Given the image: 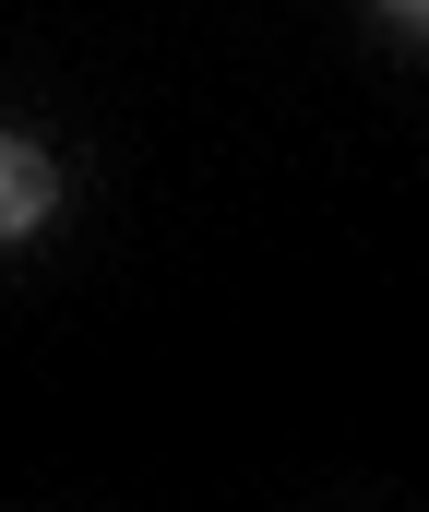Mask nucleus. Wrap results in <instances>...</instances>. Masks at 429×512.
<instances>
[{
	"instance_id": "nucleus-1",
	"label": "nucleus",
	"mask_w": 429,
	"mask_h": 512,
	"mask_svg": "<svg viewBox=\"0 0 429 512\" xmlns=\"http://www.w3.org/2000/svg\"><path fill=\"white\" fill-rule=\"evenodd\" d=\"M48 203H60V179H48V155L0 131V239H24V227H36Z\"/></svg>"
},
{
	"instance_id": "nucleus-2",
	"label": "nucleus",
	"mask_w": 429,
	"mask_h": 512,
	"mask_svg": "<svg viewBox=\"0 0 429 512\" xmlns=\"http://www.w3.org/2000/svg\"><path fill=\"white\" fill-rule=\"evenodd\" d=\"M382 12H406V24H429V0H382Z\"/></svg>"
}]
</instances>
